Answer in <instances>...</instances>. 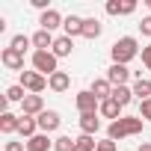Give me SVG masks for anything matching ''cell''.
<instances>
[{
	"mask_svg": "<svg viewBox=\"0 0 151 151\" xmlns=\"http://www.w3.org/2000/svg\"><path fill=\"white\" fill-rule=\"evenodd\" d=\"M142 119L139 116H122L119 122H110V127H107V139H124V136H136V133H142Z\"/></svg>",
	"mask_w": 151,
	"mask_h": 151,
	"instance_id": "6da1fadb",
	"label": "cell"
},
{
	"mask_svg": "<svg viewBox=\"0 0 151 151\" xmlns=\"http://www.w3.org/2000/svg\"><path fill=\"white\" fill-rule=\"evenodd\" d=\"M142 50H139V42L133 39V36H122V39H116L113 42V47H110V56H113V62L116 65H127L133 56H139Z\"/></svg>",
	"mask_w": 151,
	"mask_h": 151,
	"instance_id": "7a4b0ae2",
	"label": "cell"
},
{
	"mask_svg": "<svg viewBox=\"0 0 151 151\" xmlns=\"http://www.w3.org/2000/svg\"><path fill=\"white\" fill-rule=\"evenodd\" d=\"M33 68H36L39 74H45V77H50V74L59 71V68H56V56H53L50 50H36V53H33Z\"/></svg>",
	"mask_w": 151,
	"mask_h": 151,
	"instance_id": "3957f363",
	"label": "cell"
},
{
	"mask_svg": "<svg viewBox=\"0 0 151 151\" xmlns=\"http://www.w3.org/2000/svg\"><path fill=\"white\" fill-rule=\"evenodd\" d=\"M21 86L30 92V95H42L47 89V77L39 71H21Z\"/></svg>",
	"mask_w": 151,
	"mask_h": 151,
	"instance_id": "277c9868",
	"label": "cell"
},
{
	"mask_svg": "<svg viewBox=\"0 0 151 151\" xmlns=\"http://www.w3.org/2000/svg\"><path fill=\"white\" fill-rule=\"evenodd\" d=\"M74 104H77V110H80V116H89V113H98L101 110V101L86 89V92H77V98H74Z\"/></svg>",
	"mask_w": 151,
	"mask_h": 151,
	"instance_id": "5b68a950",
	"label": "cell"
},
{
	"mask_svg": "<svg viewBox=\"0 0 151 151\" xmlns=\"http://www.w3.org/2000/svg\"><path fill=\"white\" fill-rule=\"evenodd\" d=\"M0 62H3L9 71H24V53L15 47H3L0 50Z\"/></svg>",
	"mask_w": 151,
	"mask_h": 151,
	"instance_id": "8992f818",
	"label": "cell"
},
{
	"mask_svg": "<svg viewBox=\"0 0 151 151\" xmlns=\"http://www.w3.org/2000/svg\"><path fill=\"white\" fill-rule=\"evenodd\" d=\"M45 113V101H42V95H27L24 101H21V116H33V119H39Z\"/></svg>",
	"mask_w": 151,
	"mask_h": 151,
	"instance_id": "52a82bcc",
	"label": "cell"
},
{
	"mask_svg": "<svg viewBox=\"0 0 151 151\" xmlns=\"http://www.w3.org/2000/svg\"><path fill=\"white\" fill-rule=\"evenodd\" d=\"M36 122H39V130H42V133H53V130L62 124V119H59V113H56V110H45Z\"/></svg>",
	"mask_w": 151,
	"mask_h": 151,
	"instance_id": "ba28073f",
	"label": "cell"
},
{
	"mask_svg": "<svg viewBox=\"0 0 151 151\" xmlns=\"http://www.w3.org/2000/svg\"><path fill=\"white\" fill-rule=\"evenodd\" d=\"M127 77H130V71H127V65H110L107 68V80L113 83V86H127Z\"/></svg>",
	"mask_w": 151,
	"mask_h": 151,
	"instance_id": "9c48e42d",
	"label": "cell"
},
{
	"mask_svg": "<svg viewBox=\"0 0 151 151\" xmlns=\"http://www.w3.org/2000/svg\"><path fill=\"white\" fill-rule=\"evenodd\" d=\"M39 24H42V30H47V33H53L56 27H62L65 24V18L56 12V9H47V12H42V18H39Z\"/></svg>",
	"mask_w": 151,
	"mask_h": 151,
	"instance_id": "30bf717a",
	"label": "cell"
},
{
	"mask_svg": "<svg viewBox=\"0 0 151 151\" xmlns=\"http://www.w3.org/2000/svg\"><path fill=\"white\" fill-rule=\"evenodd\" d=\"M71 50H74V39H68V36H56L50 53H53L56 59H62V56H71Z\"/></svg>",
	"mask_w": 151,
	"mask_h": 151,
	"instance_id": "8fae6325",
	"label": "cell"
},
{
	"mask_svg": "<svg viewBox=\"0 0 151 151\" xmlns=\"http://www.w3.org/2000/svg\"><path fill=\"white\" fill-rule=\"evenodd\" d=\"M98 101H107L110 95H113V83L107 80V77H98V80H92V89H89Z\"/></svg>",
	"mask_w": 151,
	"mask_h": 151,
	"instance_id": "7c38bea8",
	"label": "cell"
},
{
	"mask_svg": "<svg viewBox=\"0 0 151 151\" xmlns=\"http://www.w3.org/2000/svg\"><path fill=\"white\" fill-rule=\"evenodd\" d=\"M122 110H124V107H122L119 101L107 98V101H101V110H98V113H101L104 119H113V122H119V119H122Z\"/></svg>",
	"mask_w": 151,
	"mask_h": 151,
	"instance_id": "4fadbf2b",
	"label": "cell"
},
{
	"mask_svg": "<svg viewBox=\"0 0 151 151\" xmlns=\"http://www.w3.org/2000/svg\"><path fill=\"white\" fill-rule=\"evenodd\" d=\"M83 21H86V18H80V15H68V18H65V24H62L65 36H68V39L83 36Z\"/></svg>",
	"mask_w": 151,
	"mask_h": 151,
	"instance_id": "5bb4252c",
	"label": "cell"
},
{
	"mask_svg": "<svg viewBox=\"0 0 151 151\" xmlns=\"http://www.w3.org/2000/svg\"><path fill=\"white\" fill-rule=\"evenodd\" d=\"M133 12H136V3H133V0H124V3L110 0V3H107V15H133Z\"/></svg>",
	"mask_w": 151,
	"mask_h": 151,
	"instance_id": "9a60e30c",
	"label": "cell"
},
{
	"mask_svg": "<svg viewBox=\"0 0 151 151\" xmlns=\"http://www.w3.org/2000/svg\"><path fill=\"white\" fill-rule=\"evenodd\" d=\"M68 86H71V77H68L65 71H56V74L47 77V89H50V92H65Z\"/></svg>",
	"mask_w": 151,
	"mask_h": 151,
	"instance_id": "2e32d148",
	"label": "cell"
},
{
	"mask_svg": "<svg viewBox=\"0 0 151 151\" xmlns=\"http://www.w3.org/2000/svg\"><path fill=\"white\" fill-rule=\"evenodd\" d=\"M18 127H21V116H15V113L3 110V116H0V130H3V133L9 136V133H15Z\"/></svg>",
	"mask_w": 151,
	"mask_h": 151,
	"instance_id": "e0dca14e",
	"label": "cell"
},
{
	"mask_svg": "<svg viewBox=\"0 0 151 151\" xmlns=\"http://www.w3.org/2000/svg\"><path fill=\"white\" fill-rule=\"evenodd\" d=\"M80 130H83L86 136H95V133L101 130V119H98V113H89V116H80Z\"/></svg>",
	"mask_w": 151,
	"mask_h": 151,
	"instance_id": "ac0fdd59",
	"label": "cell"
},
{
	"mask_svg": "<svg viewBox=\"0 0 151 151\" xmlns=\"http://www.w3.org/2000/svg\"><path fill=\"white\" fill-rule=\"evenodd\" d=\"M53 33H47V30H39V33H33V47L36 50H50L53 47Z\"/></svg>",
	"mask_w": 151,
	"mask_h": 151,
	"instance_id": "d6986e66",
	"label": "cell"
},
{
	"mask_svg": "<svg viewBox=\"0 0 151 151\" xmlns=\"http://www.w3.org/2000/svg\"><path fill=\"white\" fill-rule=\"evenodd\" d=\"M18 133H21L24 139H33V136L42 133V130H39V122H36L33 116H21V127H18Z\"/></svg>",
	"mask_w": 151,
	"mask_h": 151,
	"instance_id": "ffe728a7",
	"label": "cell"
},
{
	"mask_svg": "<svg viewBox=\"0 0 151 151\" xmlns=\"http://www.w3.org/2000/svg\"><path fill=\"white\" fill-rule=\"evenodd\" d=\"M50 148H53V142L47 133H36L33 139H27V151H50Z\"/></svg>",
	"mask_w": 151,
	"mask_h": 151,
	"instance_id": "44dd1931",
	"label": "cell"
},
{
	"mask_svg": "<svg viewBox=\"0 0 151 151\" xmlns=\"http://www.w3.org/2000/svg\"><path fill=\"white\" fill-rule=\"evenodd\" d=\"M113 101H119L122 107H127L130 101H133V89L130 86H113V95H110Z\"/></svg>",
	"mask_w": 151,
	"mask_h": 151,
	"instance_id": "7402d4cb",
	"label": "cell"
},
{
	"mask_svg": "<svg viewBox=\"0 0 151 151\" xmlns=\"http://www.w3.org/2000/svg\"><path fill=\"white\" fill-rule=\"evenodd\" d=\"M101 30H104V27H101L98 18H86V21H83V39H98Z\"/></svg>",
	"mask_w": 151,
	"mask_h": 151,
	"instance_id": "603a6c76",
	"label": "cell"
},
{
	"mask_svg": "<svg viewBox=\"0 0 151 151\" xmlns=\"http://www.w3.org/2000/svg\"><path fill=\"white\" fill-rule=\"evenodd\" d=\"M133 95L139 98V104L148 101V98H151V80H142V77H139V80L133 83Z\"/></svg>",
	"mask_w": 151,
	"mask_h": 151,
	"instance_id": "cb8c5ba5",
	"label": "cell"
},
{
	"mask_svg": "<svg viewBox=\"0 0 151 151\" xmlns=\"http://www.w3.org/2000/svg\"><path fill=\"white\" fill-rule=\"evenodd\" d=\"M24 98H27V89H24L21 83H18V86H9V89H6V101H9V104H21Z\"/></svg>",
	"mask_w": 151,
	"mask_h": 151,
	"instance_id": "d4e9b609",
	"label": "cell"
},
{
	"mask_svg": "<svg viewBox=\"0 0 151 151\" xmlns=\"http://www.w3.org/2000/svg\"><path fill=\"white\" fill-rule=\"evenodd\" d=\"M77 148V139H71V136H56L53 139V151H74Z\"/></svg>",
	"mask_w": 151,
	"mask_h": 151,
	"instance_id": "484cf974",
	"label": "cell"
},
{
	"mask_svg": "<svg viewBox=\"0 0 151 151\" xmlns=\"http://www.w3.org/2000/svg\"><path fill=\"white\" fill-rule=\"evenodd\" d=\"M30 45H33V36H24V33L12 36V42H9V47H15V50H21V53H24Z\"/></svg>",
	"mask_w": 151,
	"mask_h": 151,
	"instance_id": "4316f807",
	"label": "cell"
},
{
	"mask_svg": "<svg viewBox=\"0 0 151 151\" xmlns=\"http://www.w3.org/2000/svg\"><path fill=\"white\" fill-rule=\"evenodd\" d=\"M95 148H98L95 136H86V133H80V136H77V148H74V151H95Z\"/></svg>",
	"mask_w": 151,
	"mask_h": 151,
	"instance_id": "83f0119b",
	"label": "cell"
},
{
	"mask_svg": "<svg viewBox=\"0 0 151 151\" xmlns=\"http://www.w3.org/2000/svg\"><path fill=\"white\" fill-rule=\"evenodd\" d=\"M139 119H142V122H151V98L139 104Z\"/></svg>",
	"mask_w": 151,
	"mask_h": 151,
	"instance_id": "f1b7e54d",
	"label": "cell"
},
{
	"mask_svg": "<svg viewBox=\"0 0 151 151\" xmlns=\"http://www.w3.org/2000/svg\"><path fill=\"white\" fill-rule=\"evenodd\" d=\"M139 33H142V36H148V39H151V15H145V18H142V21H139Z\"/></svg>",
	"mask_w": 151,
	"mask_h": 151,
	"instance_id": "f546056e",
	"label": "cell"
},
{
	"mask_svg": "<svg viewBox=\"0 0 151 151\" xmlns=\"http://www.w3.org/2000/svg\"><path fill=\"white\" fill-rule=\"evenodd\" d=\"M142 65L151 71V45H145V47H142Z\"/></svg>",
	"mask_w": 151,
	"mask_h": 151,
	"instance_id": "4dcf8cb0",
	"label": "cell"
},
{
	"mask_svg": "<svg viewBox=\"0 0 151 151\" xmlns=\"http://www.w3.org/2000/svg\"><path fill=\"white\" fill-rule=\"evenodd\" d=\"M95 151H116V142H113V139H104V142H98Z\"/></svg>",
	"mask_w": 151,
	"mask_h": 151,
	"instance_id": "1f68e13d",
	"label": "cell"
},
{
	"mask_svg": "<svg viewBox=\"0 0 151 151\" xmlns=\"http://www.w3.org/2000/svg\"><path fill=\"white\" fill-rule=\"evenodd\" d=\"M27 142H6V151H24Z\"/></svg>",
	"mask_w": 151,
	"mask_h": 151,
	"instance_id": "d6a6232c",
	"label": "cell"
},
{
	"mask_svg": "<svg viewBox=\"0 0 151 151\" xmlns=\"http://www.w3.org/2000/svg\"><path fill=\"white\" fill-rule=\"evenodd\" d=\"M30 3H33L36 9H42V12H47V9H50V6H47V0H30Z\"/></svg>",
	"mask_w": 151,
	"mask_h": 151,
	"instance_id": "836d02e7",
	"label": "cell"
},
{
	"mask_svg": "<svg viewBox=\"0 0 151 151\" xmlns=\"http://www.w3.org/2000/svg\"><path fill=\"white\" fill-rule=\"evenodd\" d=\"M136 151H151V142H142V145H139Z\"/></svg>",
	"mask_w": 151,
	"mask_h": 151,
	"instance_id": "e575fe53",
	"label": "cell"
},
{
	"mask_svg": "<svg viewBox=\"0 0 151 151\" xmlns=\"http://www.w3.org/2000/svg\"><path fill=\"white\" fill-rule=\"evenodd\" d=\"M148 9H151V0H148Z\"/></svg>",
	"mask_w": 151,
	"mask_h": 151,
	"instance_id": "d590c367",
	"label": "cell"
}]
</instances>
